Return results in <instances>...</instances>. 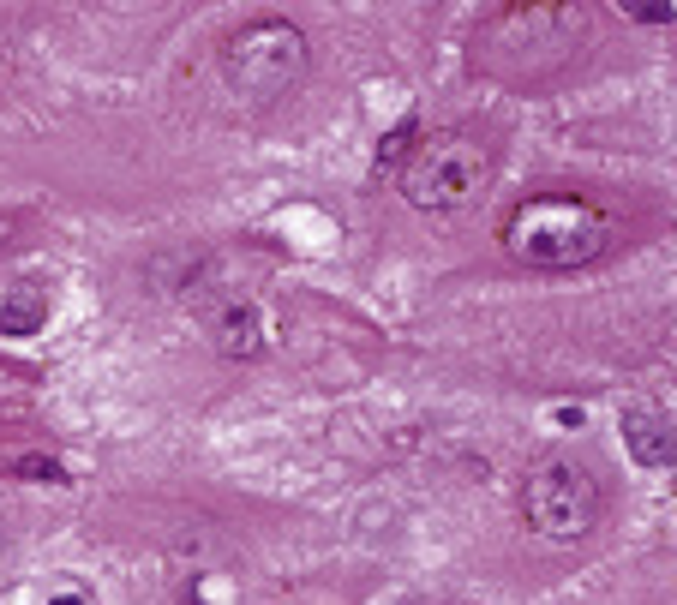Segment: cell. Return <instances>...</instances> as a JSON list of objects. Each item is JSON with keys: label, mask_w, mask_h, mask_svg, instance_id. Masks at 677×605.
Here are the masks:
<instances>
[{"label": "cell", "mask_w": 677, "mask_h": 605, "mask_svg": "<svg viewBox=\"0 0 677 605\" xmlns=\"http://www.w3.org/2000/svg\"><path fill=\"white\" fill-rule=\"evenodd\" d=\"M48 318V288L42 282H12L0 300V336H30Z\"/></svg>", "instance_id": "cell-7"}, {"label": "cell", "mask_w": 677, "mask_h": 605, "mask_svg": "<svg viewBox=\"0 0 677 605\" xmlns=\"http://www.w3.org/2000/svg\"><path fill=\"white\" fill-rule=\"evenodd\" d=\"M522 522L552 546H576L600 522V486L588 480V468H576L564 456H546L522 480Z\"/></svg>", "instance_id": "cell-4"}, {"label": "cell", "mask_w": 677, "mask_h": 605, "mask_svg": "<svg viewBox=\"0 0 677 605\" xmlns=\"http://www.w3.org/2000/svg\"><path fill=\"white\" fill-rule=\"evenodd\" d=\"M48 605H84V600L78 594H60V600H48Z\"/></svg>", "instance_id": "cell-11"}, {"label": "cell", "mask_w": 677, "mask_h": 605, "mask_svg": "<svg viewBox=\"0 0 677 605\" xmlns=\"http://www.w3.org/2000/svg\"><path fill=\"white\" fill-rule=\"evenodd\" d=\"M396 180H402V198L414 210H432V216L468 210L486 192V180H492V144L462 132V126L426 132V138H414V150H408Z\"/></svg>", "instance_id": "cell-3"}, {"label": "cell", "mask_w": 677, "mask_h": 605, "mask_svg": "<svg viewBox=\"0 0 677 605\" xmlns=\"http://www.w3.org/2000/svg\"><path fill=\"white\" fill-rule=\"evenodd\" d=\"M210 336L228 360H258L270 348V318L258 312L252 294H228L216 312H210Z\"/></svg>", "instance_id": "cell-5"}, {"label": "cell", "mask_w": 677, "mask_h": 605, "mask_svg": "<svg viewBox=\"0 0 677 605\" xmlns=\"http://www.w3.org/2000/svg\"><path fill=\"white\" fill-rule=\"evenodd\" d=\"M408 150H414V120H402L384 144H378V168H390V162H408Z\"/></svg>", "instance_id": "cell-8"}, {"label": "cell", "mask_w": 677, "mask_h": 605, "mask_svg": "<svg viewBox=\"0 0 677 605\" xmlns=\"http://www.w3.org/2000/svg\"><path fill=\"white\" fill-rule=\"evenodd\" d=\"M306 66H312L306 30L288 18H246L240 30H228V42L216 54L228 96H240L246 108H270V102L294 96L306 84Z\"/></svg>", "instance_id": "cell-2"}, {"label": "cell", "mask_w": 677, "mask_h": 605, "mask_svg": "<svg viewBox=\"0 0 677 605\" xmlns=\"http://www.w3.org/2000/svg\"><path fill=\"white\" fill-rule=\"evenodd\" d=\"M630 12H636L642 24H672V18H677L672 6H630Z\"/></svg>", "instance_id": "cell-10"}, {"label": "cell", "mask_w": 677, "mask_h": 605, "mask_svg": "<svg viewBox=\"0 0 677 605\" xmlns=\"http://www.w3.org/2000/svg\"><path fill=\"white\" fill-rule=\"evenodd\" d=\"M624 444H630V456H636L642 468H672L677 462L672 420L654 414V408H630V414H624Z\"/></svg>", "instance_id": "cell-6"}, {"label": "cell", "mask_w": 677, "mask_h": 605, "mask_svg": "<svg viewBox=\"0 0 677 605\" xmlns=\"http://www.w3.org/2000/svg\"><path fill=\"white\" fill-rule=\"evenodd\" d=\"M12 474H18V480H48V486H60V480H66V474H60V462H48V456H18V462H12Z\"/></svg>", "instance_id": "cell-9"}, {"label": "cell", "mask_w": 677, "mask_h": 605, "mask_svg": "<svg viewBox=\"0 0 677 605\" xmlns=\"http://www.w3.org/2000/svg\"><path fill=\"white\" fill-rule=\"evenodd\" d=\"M606 246H612V216L576 192L522 198L504 216V252L528 270H576V264H594Z\"/></svg>", "instance_id": "cell-1"}]
</instances>
